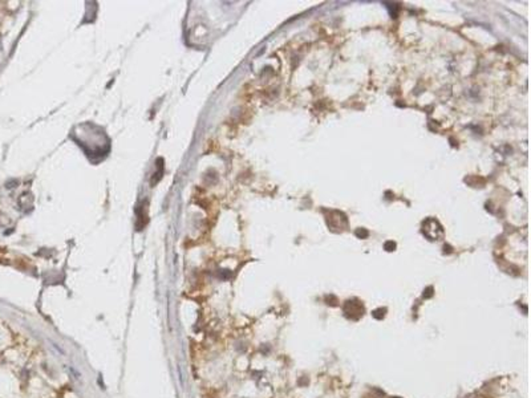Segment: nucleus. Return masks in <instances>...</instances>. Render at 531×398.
<instances>
[{"instance_id": "f257e3e1", "label": "nucleus", "mask_w": 531, "mask_h": 398, "mask_svg": "<svg viewBox=\"0 0 531 398\" xmlns=\"http://www.w3.org/2000/svg\"><path fill=\"white\" fill-rule=\"evenodd\" d=\"M424 234L430 240H440L444 236V230L436 219H428L424 223Z\"/></svg>"}, {"instance_id": "f03ea898", "label": "nucleus", "mask_w": 531, "mask_h": 398, "mask_svg": "<svg viewBox=\"0 0 531 398\" xmlns=\"http://www.w3.org/2000/svg\"><path fill=\"white\" fill-rule=\"evenodd\" d=\"M347 307H351V309H344L345 313H347V316H350L354 319V313H357V316H361L363 315V307H361V304L360 303H354V301H347V304H345Z\"/></svg>"}]
</instances>
